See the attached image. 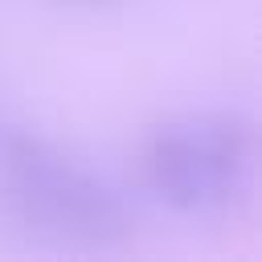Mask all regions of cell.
<instances>
[{"instance_id":"6da1fadb","label":"cell","mask_w":262,"mask_h":262,"mask_svg":"<svg viewBox=\"0 0 262 262\" xmlns=\"http://www.w3.org/2000/svg\"><path fill=\"white\" fill-rule=\"evenodd\" d=\"M0 217L16 229L82 250L131 237L127 196L57 139L0 123Z\"/></svg>"},{"instance_id":"7a4b0ae2","label":"cell","mask_w":262,"mask_h":262,"mask_svg":"<svg viewBox=\"0 0 262 262\" xmlns=\"http://www.w3.org/2000/svg\"><path fill=\"white\" fill-rule=\"evenodd\" d=\"M258 135L233 106H201L160 119L139 147L143 192L184 217L213 221L242 209L254 192Z\"/></svg>"},{"instance_id":"3957f363","label":"cell","mask_w":262,"mask_h":262,"mask_svg":"<svg viewBox=\"0 0 262 262\" xmlns=\"http://www.w3.org/2000/svg\"><path fill=\"white\" fill-rule=\"evenodd\" d=\"M53 4H66V8H86V12H98V8H119L127 0H53Z\"/></svg>"}]
</instances>
